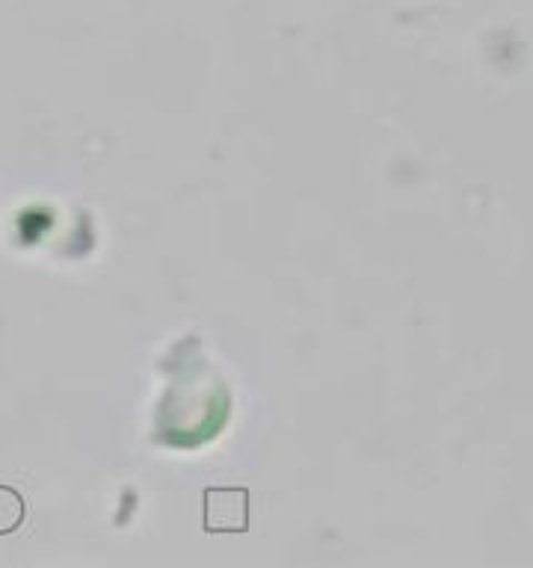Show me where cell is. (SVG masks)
Here are the masks:
<instances>
[{
  "label": "cell",
  "instance_id": "cell-2",
  "mask_svg": "<svg viewBox=\"0 0 533 568\" xmlns=\"http://www.w3.org/2000/svg\"><path fill=\"white\" fill-rule=\"evenodd\" d=\"M24 497L18 495L16 488L0 486V536L18 530L21 521H24Z\"/></svg>",
  "mask_w": 533,
  "mask_h": 568
},
{
  "label": "cell",
  "instance_id": "cell-1",
  "mask_svg": "<svg viewBox=\"0 0 533 568\" xmlns=\"http://www.w3.org/2000/svg\"><path fill=\"white\" fill-rule=\"evenodd\" d=\"M204 532L234 536L249 530V491L238 486L204 488Z\"/></svg>",
  "mask_w": 533,
  "mask_h": 568
}]
</instances>
